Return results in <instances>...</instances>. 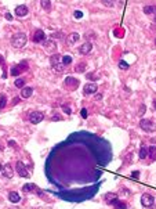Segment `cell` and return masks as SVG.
<instances>
[{
  "mask_svg": "<svg viewBox=\"0 0 156 209\" xmlns=\"http://www.w3.org/2000/svg\"><path fill=\"white\" fill-rule=\"evenodd\" d=\"M65 83H66V86H68L69 83H71V85H72V87H78V80H76V79H73V78H66V79H65Z\"/></svg>",
  "mask_w": 156,
  "mask_h": 209,
  "instance_id": "22",
  "label": "cell"
},
{
  "mask_svg": "<svg viewBox=\"0 0 156 209\" xmlns=\"http://www.w3.org/2000/svg\"><path fill=\"white\" fill-rule=\"evenodd\" d=\"M43 47H44L46 51L53 53L54 50H57V43H55L54 40H51V39H46V40L43 42Z\"/></svg>",
  "mask_w": 156,
  "mask_h": 209,
  "instance_id": "9",
  "label": "cell"
},
{
  "mask_svg": "<svg viewBox=\"0 0 156 209\" xmlns=\"http://www.w3.org/2000/svg\"><path fill=\"white\" fill-rule=\"evenodd\" d=\"M40 4H41V7H43L44 10H47V11L51 9V1H50V0H40Z\"/></svg>",
  "mask_w": 156,
  "mask_h": 209,
  "instance_id": "23",
  "label": "cell"
},
{
  "mask_svg": "<svg viewBox=\"0 0 156 209\" xmlns=\"http://www.w3.org/2000/svg\"><path fill=\"white\" fill-rule=\"evenodd\" d=\"M147 157H149V147L147 146H141V150H140V158L141 159H145Z\"/></svg>",
  "mask_w": 156,
  "mask_h": 209,
  "instance_id": "19",
  "label": "cell"
},
{
  "mask_svg": "<svg viewBox=\"0 0 156 209\" xmlns=\"http://www.w3.org/2000/svg\"><path fill=\"white\" fill-rule=\"evenodd\" d=\"M44 40H46L44 32L41 31V29H37V31L33 33V42H35V43H43Z\"/></svg>",
  "mask_w": 156,
  "mask_h": 209,
  "instance_id": "10",
  "label": "cell"
},
{
  "mask_svg": "<svg viewBox=\"0 0 156 209\" xmlns=\"http://www.w3.org/2000/svg\"><path fill=\"white\" fill-rule=\"evenodd\" d=\"M155 43H156V42H155Z\"/></svg>",
  "mask_w": 156,
  "mask_h": 209,
  "instance_id": "39",
  "label": "cell"
},
{
  "mask_svg": "<svg viewBox=\"0 0 156 209\" xmlns=\"http://www.w3.org/2000/svg\"><path fill=\"white\" fill-rule=\"evenodd\" d=\"M4 17H6V19H9V21H11V19H13V17H11V14H10V13H6Z\"/></svg>",
  "mask_w": 156,
  "mask_h": 209,
  "instance_id": "36",
  "label": "cell"
},
{
  "mask_svg": "<svg viewBox=\"0 0 156 209\" xmlns=\"http://www.w3.org/2000/svg\"><path fill=\"white\" fill-rule=\"evenodd\" d=\"M155 22H156V15H155Z\"/></svg>",
  "mask_w": 156,
  "mask_h": 209,
  "instance_id": "38",
  "label": "cell"
},
{
  "mask_svg": "<svg viewBox=\"0 0 156 209\" xmlns=\"http://www.w3.org/2000/svg\"><path fill=\"white\" fill-rule=\"evenodd\" d=\"M131 177H133V179H138V177H140V173H138L137 170H135V172L131 173Z\"/></svg>",
  "mask_w": 156,
  "mask_h": 209,
  "instance_id": "35",
  "label": "cell"
},
{
  "mask_svg": "<svg viewBox=\"0 0 156 209\" xmlns=\"http://www.w3.org/2000/svg\"><path fill=\"white\" fill-rule=\"evenodd\" d=\"M86 71V64H79L76 65V72H84Z\"/></svg>",
  "mask_w": 156,
  "mask_h": 209,
  "instance_id": "30",
  "label": "cell"
},
{
  "mask_svg": "<svg viewBox=\"0 0 156 209\" xmlns=\"http://www.w3.org/2000/svg\"><path fill=\"white\" fill-rule=\"evenodd\" d=\"M149 157H151V159H153V161L156 159V147L155 146L149 147Z\"/></svg>",
  "mask_w": 156,
  "mask_h": 209,
  "instance_id": "26",
  "label": "cell"
},
{
  "mask_svg": "<svg viewBox=\"0 0 156 209\" xmlns=\"http://www.w3.org/2000/svg\"><path fill=\"white\" fill-rule=\"evenodd\" d=\"M144 13L145 14H155L156 15V6H145V7H144Z\"/></svg>",
  "mask_w": 156,
  "mask_h": 209,
  "instance_id": "20",
  "label": "cell"
},
{
  "mask_svg": "<svg viewBox=\"0 0 156 209\" xmlns=\"http://www.w3.org/2000/svg\"><path fill=\"white\" fill-rule=\"evenodd\" d=\"M73 17H75V18H76V19H80V18H82V17H83L82 11H75V13H73Z\"/></svg>",
  "mask_w": 156,
  "mask_h": 209,
  "instance_id": "32",
  "label": "cell"
},
{
  "mask_svg": "<svg viewBox=\"0 0 156 209\" xmlns=\"http://www.w3.org/2000/svg\"><path fill=\"white\" fill-rule=\"evenodd\" d=\"M32 94H33L32 87H24L22 90H21V97H22V98H29Z\"/></svg>",
  "mask_w": 156,
  "mask_h": 209,
  "instance_id": "14",
  "label": "cell"
},
{
  "mask_svg": "<svg viewBox=\"0 0 156 209\" xmlns=\"http://www.w3.org/2000/svg\"><path fill=\"white\" fill-rule=\"evenodd\" d=\"M82 118H84V119L87 118V109H86V108L82 109Z\"/></svg>",
  "mask_w": 156,
  "mask_h": 209,
  "instance_id": "34",
  "label": "cell"
},
{
  "mask_svg": "<svg viewBox=\"0 0 156 209\" xmlns=\"http://www.w3.org/2000/svg\"><path fill=\"white\" fill-rule=\"evenodd\" d=\"M28 42V37L25 33H17V35H14L13 39H11V45L15 47V49H21L24 46L26 45Z\"/></svg>",
  "mask_w": 156,
  "mask_h": 209,
  "instance_id": "1",
  "label": "cell"
},
{
  "mask_svg": "<svg viewBox=\"0 0 156 209\" xmlns=\"http://www.w3.org/2000/svg\"><path fill=\"white\" fill-rule=\"evenodd\" d=\"M15 169H17V172H18V175L21 176V177H28V176H29L28 169H26V166H25V164H24L22 161H18V162H17Z\"/></svg>",
  "mask_w": 156,
  "mask_h": 209,
  "instance_id": "6",
  "label": "cell"
},
{
  "mask_svg": "<svg viewBox=\"0 0 156 209\" xmlns=\"http://www.w3.org/2000/svg\"><path fill=\"white\" fill-rule=\"evenodd\" d=\"M26 14H28L26 6H17V9H15V15L17 17H25Z\"/></svg>",
  "mask_w": 156,
  "mask_h": 209,
  "instance_id": "13",
  "label": "cell"
},
{
  "mask_svg": "<svg viewBox=\"0 0 156 209\" xmlns=\"http://www.w3.org/2000/svg\"><path fill=\"white\" fill-rule=\"evenodd\" d=\"M102 1V4L106 6V7H113L116 3V0H101Z\"/></svg>",
  "mask_w": 156,
  "mask_h": 209,
  "instance_id": "27",
  "label": "cell"
},
{
  "mask_svg": "<svg viewBox=\"0 0 156 209\" xmlns=\"http://www.w3.org/2000/svg\"><path fill=\"white\" fill-rule=\"evenodd\" d=\"M141 204H142V206H145V208H151L152 205L155 204V198H153L151 194H142V197H141Z\"/></svg>",
  "mask_w": 156,
  "mask_h": 209,
  "instance_id": "5",
  "label": "cell"
},
{
  "mask_svg": "<svg viewBox=\"0 0 156 209\" xmlns=\"http://www.w3.org/2000/svg\"><path fill=\"white\" fill-rule=\"evenodd\" d=\"M79 39H80V35L76 33V32H73V33H71V35L68 36V40L66 42H68V45H75Z\"/></svg>",
  "mask_w": 156,
  "mask_h": 209,
  "instance_id": "15",
  "label": "cell"
},
{
  "mask_svg": "<svg viewBox=\"0 0 156 209\" xmlns=\"http://www.w3.org/2000/svg\"><path fill=\"white\" fill-rule=\"evenodd\" d=\"M37 187L36 184H33V183H26L25 186H22V191L24 192H32V191H36Z\"/></svg>",
  "mask_w": 156,
  "mask_h": 209,
  "instance_id": "17",
  "label": "cell"
},
{
  "mask_svg": "<svg viewBox=\"0 0 156 209\" xmlns=\"http://www.w3.org/2000/svg\"><path fill=\"white\" fill-rule=\"evenodd\" d=\"M15 86L19 87V89H24V86H25V79H22V78H18L17 80H15Z\"/></svg>",
  "mask_w": 156,
  "mask_h": 209,
  "instance_id": "24",
  "label": "cell"
},
{
  "mask_svg": "<svg viewBox=\"0 0 156 209\" xmlns=\"http://www.w3.org/2000/svg\"><path fill=\"white\" fill-rule=\"evenodd\" d=\"M53 69H54L55 73H62V72H64V69H65V65L61 62V64H58V65H54Z\"/></svg>",
  "mask_w": 156,
  "mask_h": 209,
  "instance_id": "21",
  "label": "cell"
},
{
  "mask_svg": "<svg viewBox=\"0 0 156 209\" xmlns=\"http://www.w3.org/2000/svg\"><path fill=\"white\" fill-rule=\"evenodd\" d=\"M140 127L142 129L144 132H153L155 130V125L149 119H141L140 121Z\"/></svg>",
  "mask_w": 156,
  "mask_h": 209,
  "instance_id": "3",
  "label": "cell"
},
{
  "mask_svg": "<svg viewBox=\"0 0 156 209\" xmlns=\"http://www.w3.org/2000/svg\"><path fill=\"white\" fill-rule=\"evenodd\" d=\"M71 62H72V57H71V55H64V57H62V64H64L65 67L69 65Z\"/></svg>",
  "mask_w": 156,
  "mask_h": 209,
  "instance_id": "28",
  "label": "cell"
},
{
  "mask_svg": "<svg viewBox=\"0 0 156 209\" xmlns=\"http://www.w3.org/2000/svg\"><path fill=\"white\" fill-rule=\"evenodd\" d=\"M9 200L11 201V202H14V204H17V202H19V201H21V197H19L18 192L11 191V192H9Z\"/></svg>",
  "mask_w": 156,
  "mask_h": 209,
  "instance_id": "18",
  "label": "cell"
},
{
  "mask_svg": "<svg viewBox=\"0 0 156 209\" xmlns=\"http://www.w3.org/2000/svg\"><path fill=\"white\" fill-rule=\"evenodd\" d=\"M97 89H98L97 83L90 82V83H86V85H84L83 91H84V94H86V96H90V94H94V93L97 91Z\"/></svg>",
  "mask_w": 156,
  "mask_h": 209,
  "instance_id": "7",
  "label": "cell"
},
{
  "mask_svg": "<svg viewBox=\"0 0 156 209\" xmlns=\"http://www.w3.org/2000/svg\"><path fill=\"white\" fill-rule=\"evenodd\" d=\"M6 104H7V97L4 94H1V97H0V107H1V109L6 107Z\"/></svg>",
  "mask_w": 156,
  "mask_h": 209,
  "instance_id": "29",
  "label": "cell"
},
{
  "mask_svg": "<svg viewBox=\"0 0 156 209\" xmlns=\"http://www.w3.org/2000/svg\"><path fill=\"white\" fill-rule=\"evenodd\" d=\"M113 206H115V209H127V204H126V202H122V201H118Z\"/></svg>",
  "mask_w": 156,
  "mask_h": 209,
  "instance_id": "25",
  "label": "cell"
},
{
  "mask_svg": "<svg viewBox=\"0 0 156 209\" xmlns=\"http://www.w3.org/2000/svg\"><path fill=\"white\" fill-rule=\"evenodd\" d=\"M105 202L108 205H115L118 202V194H113V192L105 194Z\"/></svg>",
  "mask_w": 156,
  "mask_h": 209,
  "instance_id": "12",
  "label": "cell"
},
{
  "mask_svg": "<svg viewBox=\"0 0 156 209\" xmlns=\"http://www.w3.org/2000/svg\"><path fill=\"white\" fill-rule=\"evenodd\" d=\"M25 69H28V62H26V61H21L18 65L13 67L10 72H11V75H13V76H18L19 73L25 72Z\"/></svg>",
  "mask_w": 156,
  "mask_h": 209,
  "instance_id": "2",
  "label": "cell"
},
{
  "mask_svg": "<svg viewBox=\"0 0 156 209\" xmlns=\"http://www.w3.org/2000/svg\"><path fill=\"white\" fill-rule=\"evenodd\" d=\"M93 50V45L90 43V42H86V43H83L80 47H79V54H82V55H87L90 54Z\"/></svg>",
  "mask_w": 156,
  "mask_h": 209,
  "instance_id": "8",
  "label": "cell"
},
{
  "mask_svg": "<svg viewBox=\"0 0 156 209\" xmlns=\"http://www.w3.org/2000/svg\"><path fill=\"white\" fill-rule=\"evenodd\" d=\"M153 105H155V108H156V101H153Z\"/></svg>",
  "mask_w": 156,
  "mask_h": 209,
  "instance_id": "37",
  "label": "cell"
},
{
  "mask_svg": "<svg viewBox=\"0 0 156 209\" xmlns=\"http://www.w3.org/2000/svg\"><path fill=\"white\" fill-rule=\"evenodd\" d=\"M50 62L53 67H54V65H58V64L62 62V57H61L60 54H53L50 57Z\"/></svg>",
  "mask_w": 156,
  "mask_h": 209,
  "instance_id": "16",
  "label": "cell"
},
{
  "mask_svg": "<svg viewBox=\"0 0 156 209\" xmlns=\"http://www.w3.org/2000/svg\"><path fill=\"white\" fill-rule=\"evenodd\" d=\"M62 109H64L66 114H71V112H72V111H71V108H69L68 105H62Z\"/></svg>",
  "mask_w": 156,
  "mask_h": 209,
  "instance_id": "33",
  "label": "cell"
},
{
  "mask_svg": "<svg viewBox=\"0 0 156 209\" xmlns=\"http://www.w3.org/2000/svg\"><path fill=\"white\" fill-rule=\"evenodd\" d=\"M43 119H44V115L41 114V112H39V111H33V112H31V115H29V121H31V123H33V125L40 123Z\"/></svg>",
  "mask_w": 156,
  "mask_h": 209,
  "instance_id": "4",
  "label": "cell"
},
{
  "mask_svg": "<svg viewBox=\"0 0 156 209\" xmlns=\"http://www.w3.org/2000/svg\"><path fill=\"white\" fill-rule=\"evenodd\" d=\"M1 175L7 179H11L14 176V172H13V168H11V165L7 164L4 166H1Z\"/></svg>",
  "mask_w": 156,
  "mask_h": 209,
  "instance_id": "11",
  "label": "cell"
},
{
  "mask_svg": "<svg viewBox=\"0 0 156 209\" xmlns=\"http://www.w3.org/2000/svg\"><path fill=\"white\" fill-rule=\"evenodd\" d=\"M119 68L120 69H127V68H129V64L124 62V61H120V62H119Z\"/></svg>",
  "mask_w": 156,
  "mask_h": 209,
  "instance_id": "31",
  "label": "cell"
}]
</instances>
